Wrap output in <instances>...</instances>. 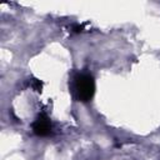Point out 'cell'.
I'll return each instance as SVG.
<instances>
[{"instance_id": "obj_3", "label": "cell", "mask_w": 160, "mask_h": 160, "mask_svg": "<svg viewBox=\"0 0 160 160\" xmlns=\"http://www.w3.org/2000/svg\"><path fill=\"white\" fill-rule=\"evenodd\" d=\"M31 86L34 88L36 91L41 93V90H43V81H40L39 79H33L31 80Z\"/></svg>"}, {"instance_id": "obj_1", "label": "cell", "mask_w": 160, "mask_h": 160, "mask_svg": "<svg viewBox=\"0 0 160 160\" xmlns=\"http://www.w3.org/2000/svg\"><path fill=\"white\" fill-rule=\"evenodd\" d=\"M75 88H77L78 96L81 102L86 103L94 96L95 93V81L94 78L89 74H80L75 80Z\"/></svg>"}, {"instance_id": "obj_2", "label": "cell", "mask_w": 160, "mask_h": 160, "mask_svg": "<svg viewBox=\"0 0 160 160\" xmlns=\"http://www.w3.org/2000/svg\"><path fill=\"white\" fill-rule=\"evenodd\" d=\"M33 131L39 136H46L52 131V123L45 114H40L33 124Z\"/></svg>"}]
</instances>
